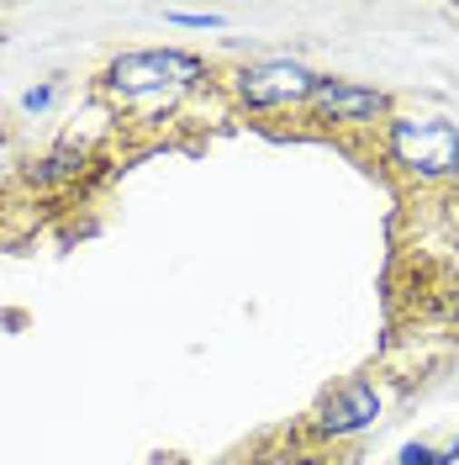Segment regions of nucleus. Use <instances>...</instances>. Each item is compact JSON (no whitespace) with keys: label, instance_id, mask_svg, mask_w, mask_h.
I'll list each match as a JSON object with an SVG mask.
<instances>
[{"label":"nucleus","instance_id":"f257e3e1","mask_svg":"<svg viewBox=\"0 0 459 465\" xmlns=\"http://www.w3.org/2000/svg\"><path fill=\"white\" fill-rule=\"evenodd\" d=\"M206 85H211V64L190 48H127L95 74V95L132 122H164L180 112L185 95Z\"/></svg>","mask_w":459,"mask_h":465},{"label":"nucleus","instance_id":"f03ea898","mask_svg":"<svg viewBox=\"0 0 459 465\" xmlns=\"http://www.w3.org/2000/svg\"><path fill=\"white\" fill-rule=\"evenodd\" d=\"M380 153L412 185H444V180L459 174V122L396 112L380 133Z\"/></svg>","mask_w":459,"mask_h":465},{"label":"nucleus","instance_id":"7ed1b4c3","mask_svg":"<svg viewBox=\"0 0 459 465\" xmlns=\"http://www.w3.org/2000/svg\"><path fill=\"white\" fill-rule=\"evenodd\" d=\"M222 90L232 95V106L249 116H280V112H307L317 90V69H307L301 58H249L228 69Z\"/></svg>","mask_w":459,"mask_h":465},{"label":"nucleus","instance_id":"20e7f679","mask_svg":"<svg viewBox=\"0 0 459 465\" xmlns=\"http://www.w3.org/2000/svg\"><path fill=\"white\" fill-rule=\"evenodd\" d=\"M301 116L322 133H386V122L396 116V95L380 85H365V80L317 74V90Z\"/></svg>","mask_w":459,"mask_h":465},{"label":"nucleus","instance_id":"39448f33","mask_svg":"<svg viewBox=\"0 0 459 465\" xmlns=\"http://www.w3.org/2000/svg\"><path fill=\"white\" fill-rule=\"evenodd\" d=\"M380 412H386V397H380V386L365 376L344 381V386H333L312 412V439L317 444H344V439H359L365 429L380 423Z\"/></svg>","mask_w":459,"mask_h":465},{"label":"nucleus","instance_id":"423d86ee","mask_svg":"<svg viewBox=\"0 0 459 465\" xmlns=\"http://www.w3.org/2000/svg\"><path fill=\"white\" fill-rule=\"evenodd\" d=\"M90 153L85 143H58L54 153H43V159H32L27 170H22V185L32 191H58V185H69V180H80L90 170Z\"/></svg>","mask_w":459,"mask_h":465},{"label":"nucleus","instance_id":"0eeeda50","mask_svg":"<svg viewBox=\"0 0 459 465\" xmlns=\"http://www.w3.org/2000/svg\"><path fill=\"white\" fill-rule=\"evenodd\" d=\"M396 465H459V439L449 444V450H433V444H423V439H412V444H402Z\"/></svg>","mask_w":459,"mask_h":465},{"label":"nucleus","instance_id":"6e6552de","mask_svg":"<svg viewBox=\"0 0 459 465\" xmlns=\"http://www.w3.org/2000/svg\"><path fill=\"white\" fill-rule=\"evenodd\" d=\"M164 16H170L174 27H196V32H217V27H222V16H217V11H164Z\"/></svg>","mask_w":459,"mask_h":465},{"label":"nucleus","instance_id":"1a4fd4ad","mask_svg":"<svg viewBox=\"0 0 459 465\" xmlns=\"http://www.w3.org/2000/svg\"><path fill=\"white\" fill-rule=\"evenodd\" d=\"M54 101H58V90H54V85H32V90H22V112H27V116L48 112Z\"/></svg>","mask_w":459,"mask_h":465},{"label":"nucleus","instance_id":"9d476101","mask_svg":"<svg viewBox=\"0 0 459 465\" xmlns=\"http://www.w3.org/2000/svg\"><path fill=\"white\" fill-rule=\"evenodd\" d=\"M286 465H333V455H327V450H301V455H290Z\"/></svg>","mask_w":459,"mask_h":465},{"label":"nucleus","instance_id":"9b49d317","mask_svg":"<svg viewBox=\"0 0 459 465\" xmlns=\"http://www.w3.org/2000/svg\"><path fill=\"white\" fill-rule=\"evenodd\" d=\"M0 202H5V196H0Z\"/></svg>","mask_w":459,"mask_h":465}]
</instances>
